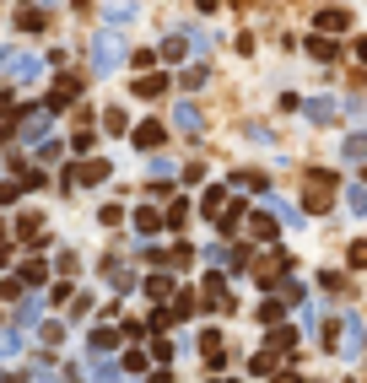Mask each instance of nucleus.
<instances>
[{
  "label": "nucleus",
  "mask_w": 367,
  "mask_h": 383,
  "mask_svg": "<svg viewBox=\"0 0 367 383\" xmlns=\"http://www.w3.org/2000/svg\"><path fill=\"white\" fill-rule=\"evenodd\" d=\"M119 60H124L119 33H114V27H98V38H92V65H98V76H114Z\"/></svg>",
  "instance_id": "obj_1"
},
{
  "label": "nucleus",
  "mask_w": 367,
  "mask_h": 383,
  "mask_svg": "<svg viewBox=\"0 0 367 383\" xmlns=\"http://www.w3.org/2000/svg\"><path fill=\"white\" fill-rule=\"evenodd\" d=\"M330 346L341 351L346 362H356V357H362V346H367V335H362V319H356V313H346L341 335H330Z\"/></svg>",
  "instance_id": "obj_2"
},
{
  "label": "nucleus",
  "mask_w": 367,
  "mask_h": 383,
  "mask_svg": "<svg viewBox=\"0 0 367 383\" xmlns=\"http://www.w3.org/2000/svg\"><path fill=\"white\" fill-rule=\"evenodd\" d=\"M303 189H308V210H330V200H335V173L313 168V173L303 178Z\"/></svg>",
  "instance_id": "obj_3"
},
{
  "label": "nucleus",
  "mask_w": 367,
  "mask_h": 383,
  "mask_svg": "<svg viewBox=\"0 0 367 383\" xmlns=\"http://www.w3.org/2000/svg\"><path fill=\"white\" fill-rule=\"evenodd\" d=\"M103 178H109V162H103V157H86L76 173H65V189H76V184L92 189V184H103Z\"/></svg>",
  "instance_id": "obj_4"
},
{
  "label": "nucleus",
  "mask_w": 367,
  "mask_h": 383,
  "mask_svg": "<svg viewBox=\"0 0 367 383\" xmlns=\"http://www.w3.org/2000/svg\"><path fill=\"white\" fill-rule=\"evenodd\" d=\"M162 227H168V210H157V205H141V210H135V233H141V238H157Z\"/></svg>",
  "instance_id": "obj_5"
},
{
  "label": "nucleus",
  "mask_w": 367,
  "mask_h": 383,
  "mask_svg": "<svg viewBox=\"0 0 367 383\" xmlns=\"http://www.w3.org/2000/svg\"><path fill=\"white\" fill-rule=\"evenodd\" d=\"M206 308L211 313H227V308H233V292H227L221 275H206Z\"/></svg>",
  "instance_id": "obj_6"
},
{
  "label": "nucleus",
  "mask_w": 367,
  "mask_h": 383,
  "mask_svg": "<svg viewBox=\"0 0 367 383\" xmlns=\"http://www.w3.org/2000/svg\"><path fill=\"white\" fill-rule=\"evenodd\" d=\"M6 65H11V76H16V81H38V76H44L38 54H6Z\"/></svg>",
  "instance_id": "obj_7"
},
{
  "label": "nucleus",
  "mask_w": 367,
  "mask_h": 383,
  "mask_svg": "<svg viewBox=\"0 0 367 383\" xmlns=\"http://www.w3.org/2000/svg\"><path fill=\"white\" fill-rule=\"evenodd\" d=\"M162 136H168V124H162V119H146V124H135V146H141V151L162 146Z\"/></svg>",
  "instance_id": "obj_8"
},
{
  "label": "nucleus",
  "mask_w": 367,
  "mask_h": 383,
  "mask_svg": "<svg viewBox=\"0 0 367 383\" xmlns=\"http://www.w3.org/2000/svg\"><path fill=\"white\" fill-rule=\"evenodd\" d=\"M173 124H179L184 136H200V130H206V119H200L195 103H179V108H173Z\"/></svg>",
  "instance_id": "obj_9"
},
{
  "label": "nucleus",
  "mask_w": 367,
  "mask_h": 383,
  "mask_svg": "<svg viewBox=\"0 0 367 383\" xmlns=\"http://www.w3.org/2000/svg\"><path fill=\"white\" fill-rule=\"evenodd\" d=\"M86 340H92V351H98V357H103V351H114V346H119V340H124V330H119V324H98V330L86 335Z\"/></svg>",
  "instance_id": "obj_10"
},
{
  "label": "nucleus",
  "mask_w": 367,
  "mask_h": 383,
  "mask_svg": "<svg viewBox=\"0 0 367 383\" xmlns=\"http://www.w3.org/2000/svg\"><path fill=\"white\" fill-rule=\"evenodd\" d=\"M184 49H189V33H168V38H162V49H157V60L162 65H179Z\"/></svg>",
  "instance_id": "obj_11"
},
{
  "label": "nucleus",
  "mask_w": 367,
  "mask_h": 383,
  "mask_svg": "<svg viewBox=\"0 0 367 383\" xmlns=\"http://www.w3.org/2000/svg\"><path fill=\"white\" fill-rule=\"evenodd\" d=\"M135 98H162V92H168V71H151V76H141V81H135Z\"/></svg>",
  "instance_id": "obj_12"
},
{
  "label": "nucleus",
  "mask_w": 367,
  "mask_h": 383,
  "mask_svg": "<svg viewBox=\"0 0 367 383\" xmlns=\"http://www.w3.org/2000/svg\"><path fill=\"white\" fill-rule=\"evenodd\" d=\"M318 33H324V38H335V33H346V27H351V11H318Z\"/></svg>",
  "instance_id": "obj_13"
},
{
  "label": "nucleus",
  "mask_w": 367,
  "mask_h": 383,
  "mask_svg": "<svg viewBox=\"0 0 367 383\" xmlns=\"http://www.w3.org/2000/svg\"><path fill=\"white\" fill-rule=\"evenodd\" d=\"M303 113H308V124H330L335 119V98H308Z\"/></svg>",
  "instance_id": "obj_14"
},
{
  "label": "nucleus",
  "mask_w": 367,
  "mask_h": 383,
  "mask_svg": "<svg viewBox=\"0 0 367 383\" xmlns=\"http://www.w3.org/2000/svg\"><path fill=\"white\" fill-rule=\"evenodd\" d=\"M341 162H367V130H356V136L341 141Z\"/></svg>",
  "instance_id": "obj_15"
},
{
  "label": "nucleus",
  "mask_w": 367,
  "mask_h": 383,
  "mask_svg": "<svg viewBox=\"0 0 367 383\" xmlns=\"http://www.w3.org/2000/svg\"><path fill=\"white\" fill-rule=\"evenodd\" d=\"M76 87H81V81H76V76H65L60 87H54V92H49V103H44V108H49V113H60V108H65V103H71V98H76Z\"/></svg>",
  "instance_id": "obj_16"
},
{
  "label": "nucleus",
  "mask_w": 367,
  "mask_h": 383,
  "mask_svg": "<svg viewBox=\"0 0 367 383\" xmlns=\"http://www.w3.org/2000/svg\"><path fill=\"white\" fill-rule=\"evenodd\" d=\"M16 281H22V286H44V281H49V265H44V260H27L22 270H16Z\"/></svg>",
  "instance_id": "obj_17"
},
{
  "label": "nucleus",
  "mask_w": 367,
  "mask_h": 383,
  "mask_svg": "<svg viewBox=\"0 0 367 383\" xmlns=\"http://www.w3.org/2000/svg\"><path fill=\"white\" fill-rule=\"evenodd\" d=\"M200 210H206V216H221V210H227V189H216V184H211L206 195H200Z\"/></svg>",
  "instance_id": "obj_18"
},
{
  "label": "nucleus",
  "mask_w": 367,
  "mask_h": 383,
  "mask_svg": "<svg viewBox=\"0 0 367 383\" xmlns=\"http://www.w3.org/2000/svg\"><path fill=\"white\" fill-rule=\"evenodd\" d=\"M248 233H254L259 243H270V238H276V222H270L265 210H254V216H248Z\"/></svg>",
  "instance_id": "obj_19"
},
{
  "label": "nucleus",
  "mask_w": 367,
  "mask_h": 383,
  "mask_svg": "<svg viewBox=\"0 0 367 383\" xmlns=\"http://www.w3.org/2000/svg\"><path fill=\"white\" fill-rule=\"evenodd\" d=\"M124 22H135V0H114L109 6V27H124Z\"/></svg>",
  "instance_id": "obj_20"
},
{
  "label": "nucleus",
  "mask_w": 367,
  "mask_h": 383,
  "mask_svg": "<svg viewBox=\"0 0 367 383\" xmlns=\"http://www.w3.org/2000/svg\"><path fill=\"white\" fill-rule=\"evenodd\" d=\"M179 81H184V87H189V92H200V87H206V81H211V65H189V71L179 76Z\"/></svg>",
  "instance_id": "obj_21"
},
{
  "label": "nucleus",
  "mask_w": 367,
  "mask_h": 383,
  "mask_svg": "<svg viewBox=\"0 0 367 383\" xmlns=\"http://www.w3.org/2000/svg\"><path fill=\"white\" fill-rule=\"evenodd\" d=\"M259 319H265V324H281L286 319V302H281V297H265V302H259Z\"/></svg>",
  "instance_id": "obj_22"
},
{
  "label": "nucleus",
  "mask_w": 367,
  "mask_h": 383,
  "mask_svg": "<svg viewBox=\"0 0 367 383\" xmlns=\"http://www.w3.org/2000/svg\"><path fill=\"white\" fill-rule=\"evenodd\" d=\"M270 210H276V216H281L286 227H303V222H308L303 210H297V205H286V200H270Z\"/></svg>",
  "instance_id": "obj_23"
},
{
  "label": "nucleus",
  "mask_w": 367,
  "mask_h": 383,
  "mask_svg": "<svg viewBox=\"0 0 367 383\" xmlns=\"http://www.w3.org/2000/svg\"><path fill=\"white\" fill-rule=\"evenodd\" d=\"M346 210H351V216H367V189H362V184L346 189Z\"/></svg>",
  "instance_id": "obj_24"
},
{
  "label": "nucleus",
  "mask_w": 367,
  "mask_h": 383,
  "mask_svg": "<svg viewBox=\"0 0 367 383\" xmlns=\"http://www.w3.org/2000/svg\"><path fill=\"white\" fill-rule=\"evenodd\" d=\"M146 292L157 297V302H168V297H173V270H168V275H151V281H146Z\"/></svg>",
  "instance_id": "obj_25"
},
{
  "label": "nucleus",
  "mask_w": 367,
  "mask_h": 383,
  "mask_svg": "<svg viewBox=\"0 0 367 383\" xmlns=\"http://www.w3.org/2000/svg\"><path fill=\"white\" fill-rule=\"evenodd\" d=\"M124 124H130V113H124V108H109V113H103V130H109V136H124Z\"/></svg>",
  "instance_id": "obj_26"
},
{
  "label": "nucleus",
  "mask_w": 367,
  "mask_h": 383,
  "mask_svg": "<svg viewBox=\"0 0 367 383\" xmlns=\"http://www.w3.org/2000/svg\"><path fill=\"white\" fill-rule=\"evenodd\" d=\"M92 383H119V367H114V362H92Z\"/></svg>",
  "instance_id": "obj_27"
},
{
  "label": "nucleus",
  "mask_w": 367,
  "mask_h": 383,
  "mask_svg": "<svg viewBox=\"0 0 367 383\" xmlns=\"http://www.w3.org/2000/svg\"><path fill=\"white\" fill-rule=\"evenodd\" d=\"M16 27H22V33H44V11H33V6H27V11L16 16Z\"/></svg>",
  "instance_id": "obj_28"
},
{
  "label": "nucleus",
  "mask_w": 367,
  "mask_h": 383,
  "mask_svg": "<svg viewBox=\"0 0 367 383\" xmlns=\"http://www.w3.org/2000/svg\"><path fill=\"white\" fill-rule=\"evenodd\" d=\"M151 178H157V184H162V178H168V184H173V178H179V168H173L168 157H151Z\"/></svg>",
  "instance_id": "obj_29"
},
{
  "label": "nucleus",
  "mask_w": 367,
  "mask_h": 383,
  "mask_svg": "<svg viewBox=\"0 0 367 383\" xmlns=\"http://www.w3.org/2000/svg\"><path fill=\"white\" fill-rule=\"evenodd\" d=\"M216 222H221V227H238V222H243V200H227V210H221Z\"/></svg>",
  "instance_id": "obj_30"
},
{
  "label": "nucleus",
  "mask_w": 367,
  "mask_h": 383,
  "mask_svg": "<svg viewBox=\"0 0 367 383\" xmlns=\"http://www.w3.org/2000/svg\"><path fill=\"white\" fill-rule=\"evenodd\" d=\"M98 222H103V227H119V222H124V205H103Z\"/></svg>",
  "instance_id": "obj_31"
},
{
  "label": "nucleus",
  "mask_w": 367,
  "mask_h": 383,
  "mask_svg": "<svg viewBox=\"0 0 367 383\" xmlns=\"http://www.w3.org/2000/svg\"><path fill=\"white\" fill-rule=\"evenodd\" d=\"M189 308H195V297H189V292L173 297V319H189Z\"/></svg>",
  "instance_id": "obj_32"
},
{
  "label": "nucleus",
  "mask_w": 367,
  "mask_h": 383,
  "mask_svg": "<svg viewBox=\"0 0 367 383\" xmlns=\"http://www.w3.org/2000/svg\"><path fill=\"white\" fill-rule=\"evenodd\" d=\"M33 313H38V297H27L22 308H16V324H22V330H27V324H33Z\"/></svg>",
  "instance_id": "obj_33"
},
{
  "label": "nucleus",
  "mask_w": 367,
  "mask_h": 383,
  "mask_svg": "<svg viewBox=\"0 0 367 383\" xmlns=\"http://www.w3.org/2000/svg\"><path fill=\"white\" fill-rule=\"evenodd\" d=\"M346 260H351V270H367V243H351V254H346Z\"/></svg>",
  "instance_id": "obj_34"
},
{
  "label": "nucleus",
  "mask_w": 367,
  "mask_h": 383,
  "mask_svg": "<svg viewBox=\"0 0 367 383\" xmlns=\"http://www.w3.org/2000/svg\"><path fill=\"white\" fill-rule=\"evenodd\" d=\"M308 49H313L318 60H335V44H330V38H313V44H308Z\"/></svg>",
  "instance_id": "obj_35"
},
{
  "label": "nucleus",
  "mask_w": 367,
  "mask_h": 383,
  "mask_svg": "<svg viewBox=\"0 0 367 383\" xmlns=\"http://www.w3.org/2000/svg\"><path fill=\"white\" fill-rule=\"evenodd\" d=\"M16 200V184H0V205H11Z\"/></svg>",
  "instance_id": "obj_36"
},
{
  "label": "nucleus",
  "mask_w": 367,
  "mask_h": 383,
  "mask_svg": "<svg viewBox=\"0 0 367 383\" xmlns=\"http://www.w3.org/2000/svg\"><path fill=\"white\" fill-rule=\"evenodd\" d=\"M356 60H362V65H367V38H356Z\"/></svg>",
  "instance_id": "obj_37"
},
{
  "label": "nucleus",
  "mask_w": 367,
  "mask_h": 383,
  "mask_svg": "<svg viewBox=\"0 0 367 383\" xmlns=\"http://www.w3.org/2000/svg\"><path fill=\"white\" fill-rule=\"evenodd\" d=\"M0 383H22V378H16V372H6V367H0Z\"/></svg>",
  "instance_id": "obj_38"
},
{
  "label": "nucleus",
  "mask_w": 367,
  "mask_h": 383,
  "mask_svg": "<svg viewBox=\"0 0 367 383\" xmlns=\"http://www.w3.org/2000/svg\"><path fill=\"white\" fill-rule=\"evenodd\" d=\"M216 6H221V0H200V11H216Z\"/></svg>",
  "instance_id": "obj_39"
},
{
  "label": "nucleus",
  "mask_w": 367,
  "mask_h": 383,
  "mask_svg": "<svg viewBox=\"0 0 367 383\" xmlns=\"http://www.w3.org/2000/svg\"><path fill=\"white\" fill-rule=\"evenodd\" d=\"M276 383H297V378H276Z\"/></svg>",
  "instance_id": "obj_40"
},
{
  "label": "nucleus",
  "mask_w": 367,
  "mask_h": 383,
  "mask_svg": "<svg viewBox=\"0 0 367 383\" xmlns=\"http://www.w3.org/2000/svg\"><path fill=\"white\" fill-rule=\"evenodd\" d=\"M221 383H238V378H221Z\"/></svg>",
  "instance_id": "obj_41"
},
{
  "label": "nucleus",
  "mask_w": 367,
  "mask_h": 383,
  "mask_svg": "<svg viewBox=\"0 0 367 383\" xmlns=\"http://www.w3.org/2000/svg\"><path fill=\"white\" fill-rule=\"evenodd\" d=\"M44 6H49V0H44Z\"/></svg>",
  "instance_id": "obj_42"
}]
</instances>
